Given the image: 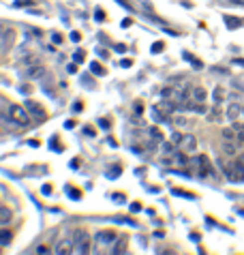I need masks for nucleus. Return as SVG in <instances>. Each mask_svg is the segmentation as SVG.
<instances>
[{"mask_svg": "<svg viewBox=\"0 0 244 255\" xmlns=\"http://www.w3.org/2000/svg\"><path fill=\"white\" fill-rule=\"evenodd\" d=\"M182 133H171V141H174V144H178V146H180V141H182Z\"/></svg>", "mask_w": 244, "mask_h": 255, "instance_id": "obj_29", "label": "nucleus"}, {"mask_svg": "<svg viewBox=\"0 0 244 255\" xmlns=\"http://www.w3.org/2000/svg\"><path fill=\"white\" fill-rule=\"evenodd\" d=\"M120 67H122V69H128V67H131V60H122Z\"/></svg>", "mask_w": 244, "mask_h": 255, "instance_id": "obj_43", "label": "nucleus"}, {"mask_svg": "<svg viewBox=\"0 0 244 255\" xmlns=\"http://www.w3.org/2000/svg\"><path fill=\"white\" fill-rule=\"evenodd\" d=\"M45 75V67H41V65H34V67H30L28 69V80H41V77Z\"/></svg>", "mask_w": 244, "mask_h": 255, "instance_id": "obj_12", "label": "nucleus"}, {"mask_svg": "<svg viewBox=\"0 0 244 255\" xmlns=\"http://www.w3.org/2000/svg\"><path fill=\"white\" fill-rule=\"evenodd\" d=\"M11 219H13V215H11L9 208H0V225H6Z\"/></svg>", "mask_w": 244, "mask_h": 255, "instance_id": "obj_21", "label": "nucleus"}, {"mask_svg": "<svg viewBox=\"0 0 244 255\" xmlns=\"http://www.w3.org/2000/svg\"><path fill=\"white\" fill-rule=\"evenodd\" d=\"M67 193H71V197H73V200H80V197H82L80 191L73 189V187H67Z\"/></svg>", "mask_w": 244, "mask_h": 255, "instance_id": "obj_25", "label": "nucleus"}, {"mask_svg": "<svg viewBox=\"0 0 244 255\" xmlns=\"http://www.w3.org/2000/svg\"><path fill=\"white\" fill-rule=\"evenodd\" d=\"M52 39H54V43H62V37H60L58 32H54V34H52Z\"/></svg>", "mask_w": 244, "mask_h": 255, "instance_id": "obj_40", "label": "nucleus"}, {"mask_svg": "<svg viewBox=\"0 0 244 255\" xmlns=\"http://www.w3.org/2000/svg\"><path fill=\"white\" fill-rule=\"evenodd\" d=\"M221 150H223V154H227V157H236L240 150V144L236 139H223V144H221Z\"/></svg>", "mask_w": 244, "mask_h": 255, "instance_id": "obj_5", "label": "nucleus"}, {"mask_svg": "<svg viewBox=\"0 0 244 255\" xmlns=\"http://www.w3.org/2000/svg\"><path fill=\"white\" fill-rule=\"evenodd\" d=\"M221 112H223V110H221V105H214V108L208 112V120H212V123L221 120V118H223V116H221Z\"/></svg>", "mask_w": 244, "mask_h": 255, "instance_id": "obj_19", "label": "nucleus"}, {"mask_svg": "<svg viewBox=\"0 0 244 255\" xmlns=\"http://www.w3.org/2000/svg\"><path fill=\"white\" fill-rule=\"evenodd\" d=\"M84 133H86L88 137H95V131H92V129H84Z\"/></svg>", "mask_w": 244, "mask_h": 255, "instance_id": "obj_46", "label": "nucleus"}, {"mask_svg": "<svg viewBox=\"0 0 244 255\" xmlns=\"http://www.w3.org/2000/svg\"><path fill=\"white\" fill-rule=\"evenodd\" d=\"M225 22H227V26L232 28V30H234V28H238V26H240V19H236V17H225Z\"/></svg>", "mask_w": 244, "mask_h": 255, "instance_id": "obj_24", "label": "nucleus"}, {"mask_svg": "<svg viewBox=\"0 0 244 255\" xmlns=\"http://www.w3.org/2000/svg\"><path fill=\"white\" fill-rule=\"evenodd\" d=\"M242 120H244V105H242Z\"/></svg>", "mask_w": 244, "mask_h": 255, "instance_id": "obj_48", "label": "nucleus"}, {"mask_svg": "<svg viewBox=\"0 0 244 255\" xmlns=\"http://www.w3.org/2000/svg\"><path fill=\"white\" fill-rule=\"evenodd\" d=\"M219 167L223 169L225 178L229 182H244V154H240V159H236L232 163L219 161Z\"/></svg>", "mask_w": 244, "mask_h": 255, "instance_id": "obj_1", "label": "nucleus"}, {"mask_svg": "<svg viewBox=\"0 0 244 255\" xmlns=\"http://www.w3.org/2000/svg\"><path fill=\"white\" fill-rule=\"evenodd\" d=\"M238 137V129L236 127H225L223 129V139H236Z\"/></svg>", "mask_w": 244, "mask_h": 255, "instance_id": "obj_20", "label": "nucleus"}, {"mask_svg": "<svg viewBox=\"0 0 244 255\" xmlns=\"http://www.w3.org/2000/svg\"><path fill=\"white\" fill-rule=\"evenodd\" d=\"M112 200L116 202V204H126V197L122 195V193H114V197H112Z\"/></svg>", "mask_w": 244, "mask_h": 255, "instance_id": "obj_27", "label": "nucleus"}, {"mask_svg": "<svg viewBox=\"0 0 244 255\" xmlns=\"http://www.w3.org/2000/svg\"><path fill=\"white\" fill-rule=\"evenodd\" d=\"M26 108H28V112H30V114H32V116H37L39 120H43V118H45V112H43V110H41V105H37V103H32V101H28V103H26Z\"/></svg>", "mask_w": 244, "mask_h": 255, "instance_id": "obj_14", "label": "nucleus"}, {"mask_svg": "<svg viewBox=\"0 0 244 255\" xmlns=\"http://www.w3.org/2000/svg\"><path fill=\"white\" fill-rule=\"evenodd\" d=\"M242 2H244V0H242Z\"/></svg>", "mask_w": 244, "mask_h": 255, "instance_id": "obj_50", "label": "nucleus"}, {"mask_svg": "<svg viewBox=\"0 0 244 255\" xmlns=\"http://www.w3.org/2000/svg\"><path fill=\"white\" fill-rule=\"evenodd\" d=\"M84 58H86V54L82 52V49H77V52H75V56H73V60L77 62V65H80V62H84Z\"/></svg>", "mask_w": 244, "mask_h": 255, "instance_id": "obj_26", "label": "nucleus"}, {"mask_svg": "<svg viewBox=\"0 0 244 255\" xmlns=\"http://www.w3.org/2000/svg\"><path fill=\"white\" fill-rule=\"evenodd\" d=\"M120 174H122V167L120 165H112L110 169H107V178H110V180H116Z\"/></svg>", "mask_w": 244, "mask_h": 255, "instance_id": "obj_22", "label": "nucleus"}, {"mask_svg": "<svg viewBox=\"0 0 244 255\" xmlns=\"http://www.w3.org/2000/svg\"><path fill=\"white\" fill-rule=\"evenodd\" d=\"M6 118H11L15 125L19 127H26L28 123H30V112L19 108V105H11L9 110H6Z\"/></svg>", "mask_w": 244, "mask_h": 255, "instance_id": "obj_3", "label": "nucleus"}, {"mask_svg": "<svg viewBox=\"0 0 244 255\" xmlns=\"http://www.w3.org/2000/svg\"><path fill=\"white\" fill-rule=\"evenodd\" d=\"M114 49H116V52H126V45H122V43H118V45H114Z\"/></svg>", "mask_w": 244, "mask_h": 255, "instance_id": "obj_42", "label": "nucleus"}, {"mask_svg": "<svg viewBox=\"0 0 244 255\" xmlns=\"http://www.w3.org/2000/svg\"><path fill=\"white\" fill-rule=\"evenodd\" d=\"M95 19H97V22H103V19H105V13H103L101 9H97V11H95Z\"/></svg>", "mask_w": 244, "mask_h": 255, "instance_id": "obj_33", "label": "nucleus"}, {"mask_svg": "<svg viewBox=\"0 0 244 255\" xmlns=\"http://www.w3.org/2000/svg\"><path fill=\"white\" fill-rule=\"evenodd\" d=\"M13 39H15V32H13L11 28H4V30H2V45H0V52H2V54L9 52L11 45H13Z\"/></svg>", "mask_w": 244, "mask_h": 255, "instance_id": "obj_7", "label": "nucleus"}, {"mask_svg": "<svg viewBox=\"0 0 244 255\" xmlns=\"http://www.w3.org/2000/svg\"><path fill=\"white\" fill-rule=\"evenodd\" d=\"M225 97H227V90L223 86H219V88H214V95H212V103L214 105H221L225 101Z\"/></svg>", "mask_w": 244, "mask_h": 255, "instance_id": "obj_13", "label": "nucleus"}, {"mask_svg": "<svg viewBox=\"0 0 244 255\" xmlns=\"http://www.w3.org/2000/svg\"><path fill=\"white\" fill-rule=\"evenodd\" d=\"M80 39H82V34H80V32H71V41H75V43H80Z\"/></svg>", "mask_w": 244, "mask_h": 255, "instance_id": "obj_37", "label": "nucleus"}, {"mask_svg": "<svg viewBox=\"0 0 244 255\" xmlns=\"http://www.w3.org/2000/svg\"><path fill=\"white\" fill-rule=\"evenodd\" d=\"M150 116H152V120H154V123H167V116H165L163 114V112L159 110V108H156V105H154V108L152 110H150Z\"/></svg>", "mask_w": 244, "mask_h": 255, "instance_id": "obj_17", "label": "nucleus"}, {"mask_svg": "<svg viewBox=\"0 0 244 255\" xmlns=\"http://www.w3.org/2000/svg\"><path fill=\"white\" fill-rule=\"evenodd\" d=\"M131 24H133V19H131V17L122 19V28H128V26H131Z\"/></svg>", "mask_w": 244, "mask_h": 255, "instance_id": "obj_39", "label": "nucleus"}, {"mask_svg": "<svg viewBox=\"0 0 244 255\" xmlns=\"http://www.w3.org/2000/svg\"><path fill=\"white\" fill-rule=\"evenodd\" d=\"M101 127H103V129H110V120H103L101 118Z\"/></svg>", "mask_w": 244, "mask_h": 255, "instance_id": "obj_45", "label": "nucleus"}, {"mask_svg": "<svg viewBox=\"0 0 244 255\" xmlns=\"http://www.w3.org/2000/svg\"><path fill=\"white\" fill-rule=\"evenodd\" d=\"M41 193L43 195H49V193H52V185H43L41 187Z\"/></svg>", "mask_w": 244, "mask_h": 255, "instance_id": "obj_34", "label": "nucleus"}, {"mask_svg": "<svg viewBox=\"0 0 244 255\" xmlns=\"http://www.w3.org/2000/svg\"><path fill=\"white\" fill-rule=\"evenodd\" d=\"M133 108H135V114H137V116H139V114H141V101H137V103H135V105H133Z\"/></svg>", "mask_w": 244, "mask_h": 255, "instance_id": "obj_41", "label": "nucleus"}, {"mask_svg": "<svg viewBox=\"0 0 244 255\" xmlns=\"http://www.w3.org/2000/svg\"><path fill=\"white\" fill-rule=\"evenodd\" d=\"M13 240V232L11 230H0V247H9V243Z\"/></svg>", "mask_w": 244, "mask_h": 255, "instance_id": "obj_16", "label": "nucleus"}, {"mask_svg": "<svg viewBox=\"0 0 244 255\" xmlns=\"http://www.w3.org/2000/svg\"><path fill=\"white\" fill-rule=\"evenodd\" d=\"M171 163L178 165V167H186V165H189V157H186L184 150H176L174 154H171Z\"/></svg>", "mask_w": 244, "mask_h": 255, "instance_id": "obj_11", "label": "nucleus"}, {"mask_svg": "<svg viewBox=\"0 0 244 255\" xmlns=\"http://www.w3.org/2000/svg\"><path fill=\"white\" fill-rule=\"evenodd\" d=\"M52 249H49L47 245H41V247H37V253H49Z\"/></svg>", "mask_w": 244, "mask_h": 255, "instance_id": "obj_35", "label": "nucleus"}, {"mask_svg": "<svg viewBox=\"0 0 244 255\" xmlns=\"http://www.w3.org/2000/svg\"><path fill=\"white\" fill-rule=\"evenodd\" d=\"M19 90H21V95H28V93H30V88H28V86H21Z\"/></svg>", "mask_w": 244, "mask_h": 255, "instance_id": "obj_47", "label": "nucleus"}, {"mask_svg": "<svg viewBox=\"0 0 244 255\" xmlns=\"http://www.w3.org/2000/svg\"><path fill=\"white\" fill-rule=\"evenodd\" d=\"M150 135H152L154 139H159V141L163 139V135H161V131H159V129H156V127H152V129H150Z\"/></svg>", "mask_w": 244, "mask_h": 255, "instance_id": "obj_28", "label": "nucleus"}, {"mask_svg": "<svg viewBox=\"0 0 244 255\" xmlns=\"http://www.w3.org/2000/svg\"><path fill=\"white\" fill-rule=\"evenodd\" d=\"M242 127H244V123H242Z\"/></svg>", "mask_w": 244, "mask_h": 255, "instance_id": "obj_49", "label": "nucleus"}, {"mask_svg": "<svg viewBox=\"0 0 244 255\" xmlns=\"http://www.w3.org/2000/svg\"><path fill=\"white\" fill-rule=\"evenodd\" d=\"M163 49H165L163 43H154L152 47H150V52H152V54H159V52H163Z\"/></svg>", "mask_w": 244, "mask_h": 255, "instance_id": "obj_30", "label": "nucleus"}, {"mask_svg": "<svg viewBox=\"0 0 244 255\" xmlns=\"http://www.w3.org/2000/svg\"><path fill=\"white\" fill-rule=\"evenodd\" d=\"M75 251V240H73V236L71 238H64L62 243L56 247L54 249V253H58V255H64V253H73Z\"/></svg>", "mask_w": 244, "mask_h": 255, "instance_id": "obj_9", "label": "nucleus"}, {"mask_svg": "<svg viewBox=\"0 0 244 255\" xmlns=\"http://www.w3.org/2000/svg\"><path fill=\"white\" fill-rule=\"evenodd\" d=\"M191 97H193V103H206V99H208V93L204 88H195L191 93Z\"/></svg>", "mask_w": 244, "mask_h": 255, "instance_id": "obj_15", "label": "nucleus"}, {"mask_svg": "<svg viewBox=\"0 0 244 255\" xmlns=\"http://www.w3.org/2000/svg\"><path fill=\"white\" fill-rule=\"evenodd\" d=\"M180 148H182L186 154H193V152L197 150V139L193 137V135H184L182 141H180Z\"/></svg>", "mask_w": 244, "mask_h": 255, "instance_id": "obj_10", "label": "nucleus"}, {"mask_svg": "<svg viewBox=\"0 0 244 255\" xmlns=\"http://www.w3.org/2000/svg\"><path fill=\"white\" fill-rule=\"evenodd\" d=\"M73 110H75V112H82V103L75 101V103H73Z\"/></svg>", "mask_w": 244, "mask_h": 255, "instance_id": "obj_44", "label": "nucleus"}, {"mask_svg": "<svg viewBox=\"0 0 244 255\" xmlns=\"http://www.w3.org/2000/svg\"><path fill=\"white\" fill-rule=\"evenodd\" d=\"M24 4H32V0H15V6H24Z\"/></svg>", "mask_w": 244, "mask_h": 255, "instance_id": "obj_38", "label": "nucleus"}, {"mask_svg": "<svg viewBox=\"0 0 244 255\" xmlns=\"http://www.w3.org/2000/svg\"><path fill=\"white\" fill-rule=\"evenodd\" d=\"M186 172L189 176H197V178H206L210 174V161H208L206 154L202 157H193L189 159V165H186Z\"/></svg>", "mask_w": 244, "mask_h": 255, "instance_id": "obj_2", "label": "nucleus"}, {"mask_svg": "<svg viewBox=\"0 0 244 255\" xmlns=\"http://www.w3.org/2000/svg\"><path fill=\"white\" fill-rule=\"evenodd\" d=\"M34 65H39V58L34 54H28L19 60V67H34Z\"/></svg>", "mask_w": 244, "mask_h": 255, "instance_id": "obj_18", "label": "nucleus"}, {"mask_svg": "<svg viewBox=\"0 0 244 255\" xmlns=\"http://www.w3.org/2000/svg\"><path fill=\"white\" fill-rule=\"evenodd\" d=\"M71 236H73V240H75V251L73 253L84 255V253L90 251V236H88V232L86 230H73Z\"/></svg>", "mask_w": 244, "mask_h": 255, "instance_id": "obj_4", "label": "nucleus"}, {"mask_svg": "<svg viewBox=\"0 0 244 255\" xmlns=\"http://www.w3.org/2000/svg\"><path fill=\"white\" fill-rule=\"evenodd\" d=\"M186 60H189V62H191V65L195 67V69H202V62L195 60V58H193V56H186Z\"/></svg>", "mask_w": 244, "mask_h": 255, "instance_id": "obj_31", "label": "nucleus"}, {"mask_svg": "<svg viewBox=\"0 0 244 255\" xmlns=\"http://www.w3.org/2000/svg\"><path fill=\"white\" fill-rule=\"evenodd\" d=\"M90 71L95 75H105V71H103V67L99 65V62H90Z\"/></svg>", "mask_w": 244, "mask_h": 255, "instance_id": "obj_23", "label": "nucleus"}, {"mask_svg": "<svg viewBox=\"0 0 244 255\" xmlns=\"http://www.w3.org/2000/svg\"><path fill=\"white\" fill-rule=\"evenodd\" d=\"M139 210H141V204L139 202H133L131 204V212H139Z\"/></svg>", "mask_w": 244, "mask_h": 255, "instance_id": "obj_36", "label": "nucleus"}, {"mask_svg": "<svg viewBox=\"0 0 244 255\" xmlns=\"http://www.w3.org/2000/svg\"><path fill=\"white\" fill-rule=\"evenodd\" d=\"M225 116H227L229 123H238V120H242V105H238V103H232V105H229V108H227Z\"/></svg>", "mask_w": 244, "mask_h": 255, "instance_id": "obj_8", "label": "nucleus"}, {"mask_svg": "<svg viewBox=\"0 0 244 255\" xmlns=\"http://www.w3.org/2000/svg\"><path fill=\"white\" fill-rule=\"evenodd\" d=\"M118 240V234L116 232H99L97 234V243L101 245V247H110L114 245Z\"/></svg>", "mask_w": 244, "mask_h": 255, "instance_id": "obj_6", "label": "nucleus"}, {"mask_svg": "<svg viewBox=\"0 0 244 255\" xmlns=\"http://www.w3.org/2000/svg\"><path fill=\"white\" fill-rule=\"evenodd\" d=\"M174 123H176L178 127H180V129H184V127H186V118H184V116H178V118L174 120Z\"/></svg>", "mask_w": 244, "mask_h": 255, "instance_id": "obj_32", "label": "nucleus"}]
</instances>
